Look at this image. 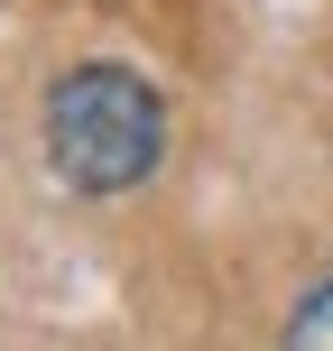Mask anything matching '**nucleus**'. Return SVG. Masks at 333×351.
Returning <instances> with one entry per match:
<instances>
[{
	"label": "nucleus",
	"instance_id": "nucleus-1",
	"mask_svg": "<svg viewBox=\"0 0 333 351\" xmlns=\"http://www.w3.org/2000/svg\"><path fill=\"white\" fill-rule=\"evenodd\" d=\"M47 158L65 185L84 194H121L167 158V111L130 65H74L47 93Z\"/></svg>",
	"mask_w": 333,
	"mask_h": 351
},
{
	"label": "nucleus",
	"instance_id": "nucleus-2",
	"mask_svg": "<svg viewBox=\"0 0 333 351\" xmlns=\"http://www.w3.org/2000/svg\"><path fill=\"white\" fill-rule=\"evenodd\" d=\"M287 342H333V278H324L315 296L297 305V324H287Z\"/></svg>",
	"mask_w": 333,
	"mask_h": 351
}]
</instances>
